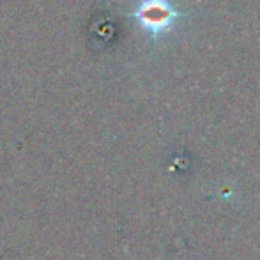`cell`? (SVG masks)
Here are the masks:
<instances>
[{
    "label": "cell",
    "mask_w": 260,
    "mask_h": 260,
    "mask_svg": "<svg viewBox=\"0 0 260 260\" xmlns=\"http://www.w3.org/2000/svg\"><path fill=\"white\" fill-rule=\"evenodd\" d=\"M140 23L152 34H165L174 28L179 13L167 0H145L137 13Z\"/></svg>",
    "instance_id": "1"
}]
</instances>
